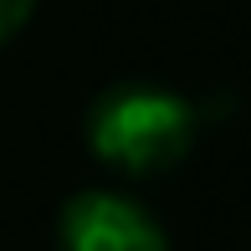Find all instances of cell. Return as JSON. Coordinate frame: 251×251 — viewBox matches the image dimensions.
I'll return each instance as SVG.
<instances>
[{
	"mask_svg": "<svg viewBox=\"0 0 251 251\" xmlns=\"http://www.w3.org/2000/svg\"><path fill=\"white\" fill-rule=\"evenodd\" d=\"M36 5H41V0H0V47H10V41L31 26Z\"/></svg>",
	"mask_w": 251,
	"mask_h": 251,
	"instance_id": "3957f363",
	"label": "cell"
},
{
	"mask_svg": "<svg viewBox=\"0 0 251 251\" xmlns=\"http://www.w3.org/2000/svg\"><path fill=\"white\" fill-rule=\"evenodd\" d=\"M62 251H169L164 226L133 195L118 190H82L62 205L56 221Z\"/></svg>",
	"mask_w": 251,
	"mask_h": 251,
	"instance_id": "7a4b0ae2",
	"label": "cell"
},
{
	"mask_svg": "<svg viewBox=\"0 0 251 251\" xmlns=\"http://www.w3.org/2000/svg\"><path fill=\"white\" fill-rule=\"evenodd\" d=\"M195 128V102L154 82H118L87 108V149L118 175H159L179 164Z\"/></svg>",
	"mask_w": 251,
	"mask_h": 251,
	"instance_id": "6da1fadb",
	"label": "cell"
}]
</instances>
